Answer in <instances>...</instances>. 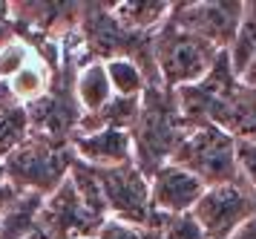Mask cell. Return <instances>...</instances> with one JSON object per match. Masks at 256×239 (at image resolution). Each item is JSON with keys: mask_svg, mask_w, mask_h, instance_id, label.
<instances>
[{"mask_svg": "<svg viewBox=\"0 0 256 239\" xmlns=\"http://www.w3.org/2000/svg\"><path fill=\"white\" fill-rule=\"evenodd\" d=\"M239 81H242L244 87H256V58L250 61V67L242 72V78H239Z\"/></svg>", "mask_w": 256, "mask_h": 239, "instance_id": "obj_24", "label": "cell"}, {"mask_svg": "<svg viewBox=\"0 0 256 239\" xmlns=\"http://www.w3.org/2000/svg\"><path fill=\"white\" fill-rule=\"evenodd\" d=\"M81 239H95V236H81Z\"/></svg>", "mask_w": 256, "mask_h": 239, "instance_id": "obj_27", "label": "cell"}, {"mask_svg": "<svg viewBox=\"0 0 256 239\" xmlns=\"http://www.w3.org/2000/svg\"><path fill=\"white\" fill-rule=\"evenodd\" d=\"M14 41L12 29V3H0V49Z\"/></svg>", "mask_w": 256, "mask_h": 239, "instance_id": "obj_22", "label": "cell"}, {"mask_svg": "<svg viewBox=\"0 0 256 239\" xmlns=\"http://www.w3.org/2000/svg\"><path fill=\"white\" fill-rule=\"evenodd\" d=\"M26 239H40V236H38V233H35V236H26Z\"/></svg>", "mask_w": 256, "mask_h": 239, "instance_id": "obj_26", "label": "cell"}, {"mask_svg": "<svg viewBox=\"0 0 256 239\" xmlns=\"http://www.w3.org/2000/svg\"><path fill=\"white\" fill-rule=\"evenodd\" d=\"M6 182V170H3V164H0V184Z\"/></svg>", "mask_w": 256, "mask_h": 239, "instance_id": "obj_25", "label": "cell"}, {"mask_svg": "<svg viewBox=\"0 0 256 239\" xmlns=\"http://www.w3.org/2000/svg\"><path fill=\"white\" fill-rule=\"evenodd\" d=\"M32 58H35V49L26 44V41H20V38H14L12 44H6L0 49V84H6L9 78H14Z\"/></svg>", "mask_w": 256, "mask_h": 239, "instance_id": "obj_19", "label": "cell"}, {"mask_svg": "<svg viewBox=\"0 0 256 239\" xmlns=\"http://www.w3.org/2000/svg\"><path fill=\"white\" fill-rule=\"evenodd\" d=\"M29 136H32V121H29L26 107H20V104L0 107V164L9 159Z\"/></svg>", "mask_w": 256, "mask_h": 239, "instance_id": "obj_17", "label": "cell"}, {"mask_svg": "<svg viewBox=\"0 0 256 239\" xmlns=\"http://www.w3.org/2000/svg\"><path fill=\"white\" fill-rule=\"evenodd\" d=\"M170 9H173V3H162V0H152V3L150 0H132V3H118L110 12L124 32L138 35V38H152L167 23Z\"/></svg>", "mask_w": 256, "mask_h": 239, "instance_id": "obj_11", "label": "cell"}, {"mask_svg": "<svg viewBox=\"0 0 256 239\" xmlns=\"http://www.w3.org/2000/svg\"><path fill=\"white\" fill-rule=\"evenodd\" d=\"M46 196L20 193L12 205L0 213V239H26L38 233V213Z\"/></svg>", "mask_w": 256, "mask_h": 239, "instance_id": "obj_13", "label": "cell"}, {"mask_svg": "<svg viewBox=\"0 0 256 239\" xmlns=\"http://www.w3.org/2000/svg\"><path fill=\"white\" fill-rule=\"evenodd\" d=\"M72 161H75L72 141L66 144V141H58V138L32 133L3 161V170H6V182L18 187L20 193L49 196L70 176Z\"/></svg>", "mask_w": 256, "mask_h": 239, "instance_id": "obj_2", "label": "cell"}, {"mask_svg": "<svg viewBox=\"0 0 256 239\" xmlns=\"http://www.w3.org/2000/svg\"><path fill=\"white\" fill-rule=\"evenodd\" d=\"M95 239H141V228L127 225V222H121V219L106 216L104 225L95 233Z\"/></svg>", "mask_w": 256, "mask_h": 239, "instance_id": "obj_21", "label": "cell"}, {"mask_svg": "<svg viewBox=\"0 0 256 239\" xmlns=\"http://www.w3.org/2000/svg\"><path fill=\"white\" fill-rule=\"evenodd\" d=\"M49 87H52V75H49L46 61H40L38 52H35V58H32V61L14 75V78L6 81V90H9V95H12V101L20 104V107H32V104H38L49 92Z\"/></svg>", "mask_w": 256, "mask_h": 239, "instance_id": "obj_14", "label": "cell"}, {"mask_svg": "<svg viewBox=\"0 0 256 239\" xmlns=\"http://www.w3.org/2000/svg\"><path fill=\"white\" fill-rule=\"evenodd\" d=\"M112 87L106 78L104 61H90L78 69L75 75V101L81 107L84 115H98L106 104L112 101Z\"/></svg>", "mask_w": 256, "mask_h": 239, "instance_id": "obj_12", "label": "cell"}, {"mask_svg": "<svg viewBox=\"0 0 256 239\" xmlns=\"http://www.w3.org/2000/svg\"><path fill=\"white\" fill-rule=\"evenodd\" d=\"M204 190L208 187L198 182L193 173L173 164V161L162 164L150 176V205L158 213H170V216L190 213Z\"/></svg>", "mask_w": 256, "mask_h": 239, "instance_id": "obj_9", "label": "cell"}, {"mask_svg": "<svg viewBox=\"0 0 256 239\" xmlns=\"http://www.w3.org/2000/svg\"><path fill=\"white\" fill-rule=\"evenodd\" d=\"M101 196H104L106 213L112 219H121L127 225L144 228L152 213L150 205V179L132 164H118V167H95Z\"/></svg>", "mask_w": 256, "mask_h": 239, "instance_id": "obj_6", "label": "cell"}, {"mask_svg": "<svg viewBox=\"0 0 256 239\" xmlns=\"http://www.w3.org/2000/svg\"><path fill=\"white\" fill-rule=\"evenodd\" d=\"M208 239H228L256 216V193L244 182L208 187L190 210Z\"/></svg>", "mask_w": 256, "mask_h": 239, "instance_id": "obj_5", "label": "cell"}, {"mask_svg": "<svg viewBox=\"0 0 256 239\" xmlns=\"http://www.w3.org/2000/svg\"><path fill=\"white\" fill-rule=\"evenodd\" d=\"M228 239H256V216L250 219V222H244L242 228L236 230L233 236H228Z\"/></svg>", "mask_w": 256, "mask_h": 239, "instance_id": "obj_23", "label": "cell"}, {"mask_svg": "<svg viewBox=\"0 0 256 239\" xmlns=\"http://www.w3.org/2000/svg\"><path fill=\"white\" fill-rule=\"evenodd\" d=\"M150 46H152V61H156V69H158L162 87H167V90H182V87L198 84L213 69L216 58L222 52L208 41L178 29L170 18L158 32L152 35Z\"/></svg>", "mask_w": 256, "mask_h": 239, "instance_id": "obj_3", "label": "cell"}, {"mask_svg": "<svg viewBox=\"0 0 256 239\" xmlns=\"http://www.w3.org/2000/svg\"><path fill=\"white\" fill-rule=\"evenodd\" d=\"M170 21L216 49H228L242 21V3H173Z\"/></svg>", "mask_w": 256, "mask_h": 239, "instance_id": "obj_8", "label": "cell"}, {"mask_svg": "<svg viewBox=\"0 0 256 239\" xmlns=\"http://www.w3.org/2000/svg\"><path fill=\"white\" fill-rule=\"evenodd\" d=\"M170 161L190 170L204 187L242 182L236 164V138L216 124L187 127Z\"/></svg>", "mask_w": 256, "mask_h": 239, "instance_id": "obj_4", "label": "cell"}, {"mask_svg": "<svg viewBox=\"0 0 256 239\" xmlns=\"http://www.w3.org/2000/svg\"><path fill=\"white\" fill-rule=\"evenodd\" d=\"M184 133H187V124L182 113H178L176 90L150 87L141 95L138 121L130 130L132 150H136V167L150 179L162 164L173 159V153Z\"/></svg>", "mask_w": 256, "mask_h": 239, "instance_id": "obj_1", "label": "cell"}, {"mask_svg": "<svg viewBox=\"0 0 256 239\" xmlns=\"http://www.w3.org/2000/svg\"><path fill=\"white\" fill-rule=\"evenodd\" d=\"M147 228H156L158 233H162V239H208L204 230L198 228V222L193 219V213L170 216V213L152 210L150 219H147Z\"/></svg>", "mask_w": 256, "mask_h": 239, "instance_id": "obj_18", "label": "cell"}, {"mask_svg": "<svg viewBox=\"0 0 256 239\" xmlns=\"http://www.w3.org/2000/svg\"><path fill=\"white\" fill-rule=\"evenodd\" d=\"M236 164L242 182L256 193V141L250 138H236Z\"/></svg>", "mask_w": 256, "mask_h": 239, "instance_id": "obj_20", "label": "cell"}, {"mask_svg": "<svg viewBox=\"0 0 256 239\" xmlns=\"http://www.w3.org/2000/svg\"><path fill=\"white\" fill-rule=\"evenodd\" d=\"M228 58L236 78H242V72L256 58V3H242V21L228 46Z\"/></svg>", "mask_w": 256, "mask_h": 239, "instance_id": "obj_15", "label": "cell"}, {"mask_svg": "<svg viewBox=\"0 0 256 239\" xmlns=\"http://www.w3.org/2000/svg\"><path fill=\"white\" fill-rule=\"evenodd\" d=\"M104 225V216L84 205L70 176L60 182L55 193L44 199V207L38 213V236L40 239H81L95 236L98 228Z\"/></svg>", "mask_w": 256, "mask_h": 239, "instance_id": "obj_7", "label": "cell"}, {"mask_svg": "<svg viewBox=\"0 0 256 239\" xmlns=\"http://www.w3.org/2000/svg\"><path fill=\"white\" fill-rule=\"evenodd\" d=\"M75 159H81L90 167H118V164H132L136 150H132V136L127 130L104 127L86 136L72 138Z\"/></svg>", "mask_w": 256, "mask_h": 239, "instance_id": "obj_10", "label": "cell"}, {"mask_svg": "<svg viewBox=\"0 0 256 239\" xmlns=\"http://www.w3.org/2000/svg\"><path fill=\"white\" fill-rule=\"evenodd\" d=\"M104 69L110 87H112V95H118V98H141L150 90L144 69L132 58H110V61H104Z\"/></svg>", "mask_w": 256, "mask_h": 239, "instance_id": "obj_16", "label": "cell"}]
</instances>
